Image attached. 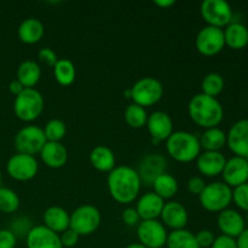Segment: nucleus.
Returning a JSON list of instances; mask_svg holds the SVG:
<instances>
[{
	"label": "nucleus",
	"instance_id": "a878e982",
	"mask_svg": "<svg viewBox=\"0 0 248 248\" xmlns=\"http://www.w3.org/2000/svg\"><path fill=\"white\" fill-rule=\"evenodd\" d=\"M223 31L225 45L232 50H242L248 45V28L244 23L232 22Z\"/></svg>",
	"mask_w": 248,
	"mask_h": 248
},
{
	"label": "nucleus",
	"instance_id": "de8ad7c7",
	"mask_svg": "<svg viewBox=\"0 0 248 248\" xmlns=\"http://www.w3.org/2000/svg\"><path fill=\"white\" fill-rule=\"evenodd\" d=\"M126 248H147L145 246H143L142 244H140V242H135V244H131L128 245Z\"/></svg>",
	"mask_w": 248,
	"mask_h": 248
},
{
	"label": "nucleus",
	"instance_id": "1a4fd4ad",
	"mask_svg": "<svg viewBox=\"0 0 248 248\" xmlns=\"http://www.w3.org/2000/svg\"><path fill=\"white\" fill-rule=\"evenodd\" d=\"M200 12L207 26L223 28L232 23V9L225 0H205L201 4Z\"/></svg>",
	"mask_w": 248,
	"mask_h": 248
},
{
	"label": "nucleus",
	"instance_id": "8fccbe9b",
	"mask_svg": "<svg viewBox=\"0 0 248 248\" xmlns=\"http://www.w3.org/2000/svg\"><path fill=\"white\" fill-rule=\"evenodd\" d=\"M0 184H1V172H0Z\"/></svg>",
	"mask_w": 248,
	"mask_h": 248
},
{
	"label": "nucleus",
	"instance_id": "f257e3e1",
	"mask_svg": "<svg viewBox=\"0 0 248 248\" xmlns=\"http://www.w3.org/2000/svg\"><path fill=\"white\" fill-rule=\"evenodd\" d=\"M111 198L119 203H131L136 200L142 188V179L137 170L127 165L115 166L107 178Z\"/></svg>",
	"mask_w": 248,
	"mask_h": 248
},
{
	"label": "nucleus",
	"instance_id": "412c9836",
	"mask_svg": "<svg viewBox=\"0 0 248 248\" xmlns=\"http://www.w3.org/2000/svg\"><path fill=\"white\" fill-rule=\"evenodd\" d=\"M165 169H166V160L162 155L149 154L144 156L140 166V171L137 172L142 179V183L144 182L145 184L150 186L156 177L165 173Z\"/></svg>",
	"mask_w": 248,
	"mask_h": 248
},
{
	"label": "nucleus",
	"instance_id": "58836bf2",
	"mask_svg": "<svg viewBox=\"0 0 248 248\" xmlns=\"http://www.w3.org/2000/svg\"><path fill=\"white\" fill-rule=\"evenodd\" d=\"M206 186H207V184H206V182L199 176L190 177L188 181V183H186L189 193L194 194V195H198V196L201 195V193H202L203 189L206 188Z\"/></svg>",
	"mask_w": 248,
	"mask_h": 248
},
{
	"label": "nucleus",
	"instance_id": "f03ea898",
	"mask_svg": "<svg viewBox=\"0 0 248 248\" xmlns=\"http://www.w3.org/2000/svg\"><path fill=\"white\" fill-rule=\"evenodd\" d=\"M188 114L196 125L206 130L218 127L224 118V109L217 98L200 92L189 101Z\"/></svg>",
	"mask_w": 248,
	"mask_h": 248
},
{
	"label": "nucleus",
	"instance_id": "bb28decb",
	"mask_svg": "<svg viewBox=\"0 0 248 248\" xmlns=\"http://www.w3.org/2000/svg\"><path fill=\"white\" fill-rule=\"evenodd\" d=\"M40 65L33 60H26L17 68V80L24 86V89H34L40 81Z\"/></svg>",
	"mask_w": 248,
	"mask_h": 248
},
{
	"label": "nucleus",
	"instance_id": "ddd939ff",
	"mask_svg": "<svg viewBox=\"0 0 248 248\" xmlns=\"http://www.w3.org/2000/svg\"><path fill=\"white\" fill-rule=\"evenodd\" d=\"M227 144L235 156L248 159V119L232 124L227 133Z\"/></svg>",
	"mask_w": 248,
	"mask_h": 248
},
{
	"label": "nucleus",
	"instance_id": "f3484780",
	"mask_svg": "<svg viewBox=\"0 0 248 248\" xmlns=\"http://www.w3.org/2000/svg\"><path fill=\"white\" fill-rule=\"evenodd\" d=\"M160 217H161L162 224L171 228L172 230L186 229L189 220L188 211L178 201H169V202H165Z\"/></svg>",
	"mask_w": 248,
	"mask_h": 248
},
{
	"label": "nucleus",
	"instance_id": "4468645a",
	"mask_svg": "<svg viewBox=\"0 0 248 248\" xmlns=\"http://www.w3.org/2000/svg\"><path fill=\"white\" fill-rule=\"evenodd\" d=\"M147 128L152 136V140L154 143H160L162 140H166L173 131V121L171 116L162 110L153 111L150 115H148Z\"/></svg>",
	"mask_w": 248,
	"mask_h": 248
},
{
	"label": "nucleus",
	"instance_id": "a19ab883",
	"mask_svg": "<svg viewBox=\"0 0 248 248\" xmlns=\"http://www.w3.org/2000/svg\"><path fill=\"white\" fill-rule=\"evenodd\" d=\"M123 222L125 223L128 227H135V225H138L140 223V215H138L137 210L133 207H127L123 211Z\"/></svg>",
	"mask_w": 248,
	"mask_h": 248
},
{
	"label": "nucleus",
	"instance_id": "20e7f679",
	"mask_svg": "<svg viewBox=\"0 0 248 248\" xmlns=\"http://www.w3.org/2000/svg\"><path fill=\"white\" fill-rule=\"evenodd\" d=\"M45 101L40 91L36 89H24L14 102V110L17 118L26 123H31L41 115Z\"/></svg>",
	"mask_w": 248,
	"mask_h": 248
},
{
	"label": "nucleus",
	"instance_id": "6ab92c4d",
	"mask_svg": "<svg viewBox=\"0 0 248 248\" xmlns=\"http://www.w3.org/2000/svg\"><path fill=\"white\" fill-rule=\"evenodd\" d=\"M225 162L227 159L220 152H203L196 159V167L203 176L216 177L222 174Z\"/></svg>",
	"mask_w": 248,
	"mask_h": 248
},
{
	"label": "nucleus",
	"instance_id": "72a5a7b5",
	"mask_svg": "<svg viewBox=\"0 0 248 248\" xmlns=\"http://www.w3.org/2000/svg\"><path fill=\"white\" fill-rule=\"evenodd\" d=\"M47 142H61L67 133L65 123L61 119H51L43 127Z\"/></svg>",
	"mask_w": 248,
	"mask_h": 248
},
{
	"label": "nucleus",
	"instance_id": "0eeeda50",
	"mask_svg": "<svg viewBox=\"0 0 248 248\" xmlns=\"http://www.w3.org/2000/svg\"><path fill=\"white\" fill-rule=\"evenodd\" d=\"M101 212L93 205H81L70 213L69 228L79 236L91 235L101 225Z\"/></svg>",
	"mask_w": 248,
	"mask_h": 248
},
{
	"label": "nucleus",
	"instance_id": "393cba45",
	"mask_svg": "<svg viewBox=\"0 0 248 248\" xmlns=\"http://www.w3.org/2000/svg\"><path fill=\"white\" fill-rule=\"evenodd\" d=\"M90 162L99 172H110L115 167V154L107 145H97L90 153Z\"/></svg>",
	"mask_w": 248,
	"mask_h": 248
},
{
	"label": "nucleus",
	"instance_id": "dca6fc26",
	"mask_svg": "<svg viewBox=\"0 0 248 248\" xmlns=\"http://www.w3.org/2000/svg\"><path fill=\"white\" fill-rule=\"evenodd\" d=\"M27 248H63L60 234L47 229L45 225L31 227L26 236Z\"/></svg>",
	"mask_w": 248,
	"mask_h": 248
},
{
	"label": "nucleus",
	"instance_id": "2eb2a0df",
	"mask_svg": "<svg viewBox=\"0 0 248 248\" xmlns=\"http://www.w3.org/2000/svg\"><path fill=\"white\" fill-rule=\"evenodd\" d=\"M223 179L230 188H236L248 182V159L232 156L227 160L222 172Z\"/></svg>",
	"mask_w": 248,
	"mask_h": 248
},
{
	"label": "nucleus",
	"instance_id": "09e8293b",
	"mask_svg": "<svg viewBox=\"0 0 248 248\" xmlns=\"http://www.w3.org/2000/svg\"><path fill=\"white\" fill-rule=\"evenodd\" d=\"M246 223L248 224V212H247V215H246Z\"/></svg>",
	"mask_w": 248,
	"mask_h": 248
},
{
	"label": "nucleus",
	"instance_id": "39448f33",
	"mask_svg": "<svg viewBox=\"0 0 248 248\" xmlns=\"http://www.w3.org/2000/svg\"><path fill=\"white\" fill-rule=\"evenodd\" d=\"M164 96V86L156 78L145 77L137 80L130 89V98L133 103L143 107L156 104Z\"/></svg>",
	"mask_w": 248,
	"mask_h": 248
},
{
	"label": "nucleus",
	"instance_id": "49530a36",
	"mask_svg": "<svg viewBox=\"0 0 248 248\" xmlns=\"http://www.w3.org/2000/svg\"><path fill=\"white\" fill-rule=\"evenodd\" d=\"M155 5H157V6L160 7H169V6H172V5L174 4L173 0H155Z\"/></svg>",
	"mask_w": 248,
	"mask_h": 248
},
{
	"label": "nucleus",
	"instance_id": "423d86ee",
	"mask_svg": "<svg viewBox=\"0 0 248 248\" xmlns=\"http://www.w3.org/2000/svg\"><path fill=\"white\" fill-rule=\"evenodd\" d=\"M201 206L210 212H222L227 210L232 201V189L222 182L207 184L199 196Z\"/></svg>",
	"mask_w": 248,
	"mask_h": 248
},
{
	"label": "nucleus",
	"instance_id": "7ed1b4c3",
	"mask_svg": "<svg viewBox=\"0 0 248 248\" xmlns=\"http://www.w3.org/2000/svg\"><path fill=\"white\" fill-rule=\"evenodd\" d=\"M166 150L176 161L190 162L200 155V140L198 136L188 131H176L166 140Z\"/></svg>",
	"mask_w": 248,
	"mask_h": 248
},
{
	"label": "nucleus",
	"instance_id": "ea45409f",
	"mask_svg": "<svg viewBox=\"0 0 248 248\" xmlns=\"http://www.w3.org/2000/svg\"><path fill=\"white\" fill-rule=\"evenodd\" d=\"M17 244V237L12 230H0V248H15Z\"/></svg>",
	"mask_w": 248,
	"mask_h": 248
},
{
	"label": "nucleus",
	"instance_id": "2f4dec72",
	"mask_svg": "<svg viewBox=\"0 0 248 248\" xmlns=\"http://www.w3.org/2000/svg\"><path fill=\"white\" fill-rule=\"evenodd\" d=\"M225 82L219 73H208L201 81V90L203 94L217 98L218 94L222 93L224 90Z\"/></svg>",
	"mask_w": 248,
	"mask_h": 248
},
{
	"label": "nucleus",
	"instance_id": "9d476101",
	"mask_svg": "<svg viewBox=\"0 0 248 248\" xmlns=\"http://www.w3.org/2000/svg\"><path fill=\"white\" fill-rule=\"evenodd\" d=\"M167 230L160 220H140L137 225V237L140 244L147 248L165 247L167 241Z\"/></svg>",
	"mask_w": 248,
	"mask_h": 248
},
{
	"label": "nucleus",
	"instance_id": "cd10ccee",
	"mask_svg": "<svg viewBox=\"0 0 248 248\" xmlns=\"http://www.w3.org/2000/svg\"><path fill=\"white\" fill-rule=\"evenodd\" d=\"M199 140L205 152H220V149L227 144V133L219 127L206 128Z\"/></svg>",
	"mask_w": 248,
	"mask_h": 248
},
{
	"label": "nucleus",
	"instance_id": "4c0bfd02",
	"mask_svg": "<svg viewBox=\"0 0 248 248\" xmlns=\"http://www.w3.org/2000/svg\"><path fill=\"white\" fill-rule=\"evenodd\" d=\"M38 58L40 62H43L44 64L48 65V67H55V64L57 63L58 57L56 55L55 51L50 47H44L41 48L38 52Z\"/></svg>",
	"mask_w": 248,
	"mask_h": 248
},
{
	"label": "nucleus",
	"instance_id": "f8f14e48",
	"mask_svg": "<svg viewBox=\"0 0 248 248\" xmlns=\"http://www.w3.org/2000/svg\"><path fill=\"white\" fill-rule=\"evenodd\" d=\"M7 173L16 181H31L39 171V164L35 156L16 153L9 159L6 164Z\"/></svg>",
	"mask_w": 248,
	"mask_h": 248
},
{
	"label": "nucleus",
	"instance_id": "a211bd4d",
	"mask_svg": "<svg viewBox=\"0 0 248 248\" xmlns=\"http://www.w3.org/2000/svg\"><path fill=\"white\" fill-rule=\"evenodd\" d=\"M218 228L220 232H223L222 235L225 236H230L232 239H236L240 236L245 228V218L240 215L237 211L232 210V208H227V210L222 211L218 215Z\"/></svg>",
	"mask_w": 248,
	"mask_h": 248
},
{
	"label": "nucleus",
	"instance_id": "b1692460",
	"mask_svg": "<svg viewBox=\"0 0 248 248\" xmlns=\"http://www.w3.org/2000/svg\"><path fill=\"white\" fill-rule=\"evenodd\" d=\"M44 31H45V28H44L43 22L35 17L23 19L17 29V34L22 43L29 44V45L40 41L44 36Z\"/></svg>",
	"mask_w": 248,
	"mask_h": 248
},
{
	"label": "nucleus",
	"instance_id": "c85d7f7f",
	"mask_svg": "<svg viewBox=\"0 0 248 248\" xmlns=\"http://www.w3.org/2000/svg\"><path fill=\"white\" fill-rule=\"evenodd\" d=\"M152 186L153 189H154V193L157 196H160L162 200L172 199L173 196H176L177 191H178V182H177V179L172 174L166 173V172L156 177Z\"/></svg>",
	"mask_w": 248,
	"mask_h": 248
},
{
	"label": "nucleus",
	"instance_id": "c9c22d12",
	"mask_svg": "<svg viewBox=\"0 0 248 248\" xmlns=\"http://www.w3.org/2000/svg\"><path fill=\"white\" fill-rule=\"evenodd\" d=\"M232 201L241 210L248 212V182L232 190Z\"/></svg>",
	"mask_w": 248,
	"mask_h": 248
},
{
	"label": "nucleus",
	"instance_id": "3c124183",
	"mask_svg": "<svg viewBox=\"0 0 248 248\" xmlns=\"http://www.w3.org/2000/svg\"><path fill=\"white\" fill-rule=\"evenodd\" d=\"M161 248H167V247H161Z\"/></svg>",
	"mask_w": 248,
	"mask_h": 248
},
{
	"label": "nucleus",
	"instance_id": "7c9ffc66",
	"mask_svg": "<svg viewBox=\"0 0 248 248\" xmlns=\"http://www.w3.org/2000/svg\"><path fill=\"white\" fill-rule=\"evenodd\" d=\"M167 248H200L196 241L195 234L186 229L172 230L167 236Z\"/></svg>",
	"mask_w": 248,
	"mask_h": 248
},
{
	"label": "nucleus",
	"instance_id": "37998d69",
	"mask_svg": "<svg viewBox=\"0 0 248 248\" xmlns=\"http://www.w3.org/2000/svg\"><path fill=\"white\" fill-rule=\"evenodd\" d=\"M211 248H237L236 240L230 236L220 235V236L216 237Z\"/></svg>",
	"mask_w": 248,
	"mask_h": 248
},
{
	"label": "nucleus",
	"instance_id": "a18cd8bd",
	"mask_svg": "<svg viewBox=\"0 0 248 248\" xmlns=\"http://www.w3.org/2000/svg\"><path fill=\"white\" fill-rule=\"evenodd\" d=\"M235 240H236L237 248H248V229H245Z\"/></svg>",
	"mask_w": 248,
	"mask_h": 248
},
{
	"label": "nucleus",
	"instance_id": "e433bc0d",
	"mask_svg": "<svg viewBox=\"0 0 248 248\" xmlns=\"http://www.w3.org/2000/svg\"><path fill=\"white\" fill-rule=\"evenodd\" d=\"M196 241L200 248H208L212 246V244L215 242V234H213L211 230L208 229H202L200 232H198L195 234Z\"/></svg>",
	"mask_w": 248,
	"mask_h": 248
},
{
	"label": "nucleus",
	"instance_id": "6e6552de",
	"mask_svg": "<svg viewBox=\"0 0 248 248\" xmlns=\"http://www.w3.org/2000/svg\"><path fill=\"white\" fill-rule=\"evenodd\" d=\"M47 140L44 135L43 128L36 125L24 126L15 136V148L17 153L31 155V156L40 154Z\"/></svg>",
	"mask_w": 248,
	"mask_h": 248
},
{
	"label": "nucleus",
	"instance_id": "9b49d317",
	"mask_svg": "<svg viewBox=\"0 0 248 248\" xmlns=\"http://www.w3.org/2000/svg\"><path fill=\"white\" fill-rule=\"evenodd\" d=\"M224 31L222 28L206 26L198 33L195 38V47L201 55L215 56L224 48Z\"/></svg>",
	"mask_w": 248,
	"mask_h": 248
},
{
	"label": "nucleus",
	"instance_id": "aec40b11",
	"mask_svg": "<svg viewBox=\"0 0 248 248\" xmlns=\"http://www.w3.org/2000/svg\"><path fill=\"white\" fill-rule=\"evenodd\" d=\"M164 205L165 200H162L154 191H152V193H147L140 196L136 210L140 215V220L157 219L161 216Z\"/></svg>",
	"mask_w": 248,
	"mask_h": 248
},
{
	"label": "nucleus",
	"instance_id": "5701e85b",
	"mask_svg": "<svg viewBox=\"0 0 248 248\" xmlns=\"http://www.w3.org/2000/svg\"><path fill=\"white\" fill-rule=\"evenodd\" d=\"M40 157L46 166L61 169L68 161V150L61 142H46L40 152Z\"/></svg>",
	"mask_w": 248,
	"mask_h": 248
},
{
	"label": "nucleus",
	"instance_id": "c03bdc74",
	"mask_svg": "<svg viewBox=\"0 0 248 248\" xmlns=\"http://www.w3.org/2000/svg\"><path fill=\"white\" fill-rule=\"evenodd\" d=\"M9 90L12 94H15V96H18V94L24 90V86L18 81V80L15 79L10 82Z\"/></svg>",
	"mask_w": 248,
	"mask_h": 248
},
{
	"label": "nucleus",
	"instance_id": "f704fd0d",
	"mask_svg": "<svg viewBox=\"0 0 248 248\" xmlns=\"http://www.w3.org/2000/svg\"><path fill=\"white\" fill-rule=\"evenodd\" d=\"M21 201L16 191L0 186V211L2 213H14L19 208Z\"/></svg>",
	"mask_w": 248,
	"mask_h": 248
},
{
	"label": "nucleus",
	"instance_id": "4be33fe9",
	"mask_svg": "<svg viewBox=\"0 0 248 248\" xmlns=\"http://www.w3.org/2000/svg\"><path fill=\"white\" fill-rule=\"evenodd\" d=\"M43 222L47 229L52 230L56 234H62L69 229L70 215L60 206H50L43 215Z\"/></svg>",
	"mask_w": 248,
	"mask_h": 248
},
{
	"label": "nucleus",
	"instance_id": "c756f323",
	"mask_svg": "<svg viewBox=\"0 0 248 248\" xmlns=\"http://www.w3.org/2000/svg\"><path fill=\"white\" fill-rule=\"evenodd\" d=\"M53 75L58 84L62 86H69L74 82L75 77H77L74 63L68 58H61L53 67Z\"/></svg>",
	"mask_w": 248,
	"mask_h": 248
},
{
	"label": "nucleus",
	"instance_id": "473e14b6",
	"mask_svg": "<svg viewBox=\"0 0 248 248\" xmlns=\"http://www.w3.org/2000/svg\"><path fill=\"white\" fill-rule=\"evenodd\" d=\"M125 120L128 126L132 128H142L143 126L147 125L148 113L145 108L138 106L136 103H131L125 109Z\"/></svg>",
	"mask_w": 248,
	"mask_h": 248
},
{
	"label": "nucleus",
	"instance_id": "79ce46f5",
	"mask_svg": "<svg viewBox=\"0 0 248 248\" xmlns=\"http://www.w3.org/2000/svg\"><path fill=\"white\" fill-rule=\"evenodd\" d=\"M79 235L77 234V232H74V230H72L69 228V229H67L65 232H63L62 234L60 235V239H61V242H62V246L63 247H68V248H72L74 246H77V244L79 242Z\"/></svg>",
	"mask_w": 248,
	"mask_h": 248
}]
</instances>
